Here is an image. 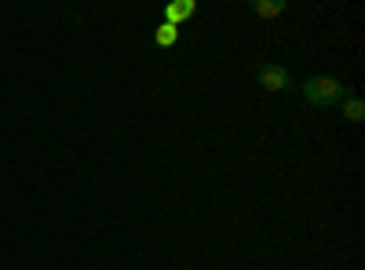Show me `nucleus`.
Returning <instances> with one entry per match:
<instances>
[{
	"mask_svg": "<svg viewBox=\"0 0 365 270\" xmlns=\"http://www.w3.org/2000/svg\"><path fill=\"white\" fill-rule=\"evenodd\" d=\"M303 99H307L311 106H318V110H329V106H340L351 92H347V84L340 81V77H332V73H314V77H307L303 81Z\"/></svg>",
	"mask_w": 365,
	"mask_h": 270,
	"instance_id": "obj_1",
	"label": "nucleus"
},
{
	"mask_svg": "<svg viewBox=\"0 0 365 270\" xmlns=\"http://www.w3.org/2000/svg\"><path fill=\"white\" fill-rule=\"evenodd\" d=\"M256 81H259L263 92H270V95H278V92H292V73H289L282 63H263V66L256 70Z\"/></svg>",
	"mask_w": 365,
	"mask_h": 270,
	"instance_id": "obj_2",
	"label": "nucleus"
},
{
	"mask_svg": "<svg viewBox=\"0 0 365 270\" xmlns=\"http://www.w3.org/2000/svg\"><path fill=\"white\" fill-rule=\"evenodd\" d=\"M194 11H197L194 0H175V4H168V8H165V19H161V22L182 26V22H190V19H194Z\"/></svg>",
	"mask_w": 365,
	"mask_h": 270,
	"instance_id": "obj_3",
	"label": "nucleus"
},
{
	"mask_svg": "<svg viewBox=\"0 0 365 270\" xmlns=\"http://www.w3.org/2000/svg\"><path fill=\"white\" fill-rule=\"evenodd\" d=\"M249 11H256L259 19H278L285 15V0H249Z\"/></svg>",
	"mask_w": 365,
	"mask_h": 270,
	"instance_id": "obj_4",
	"label": "nucleus"
},
{
	"mask_svg": "<svg viewBox=\"0 0 365 270\" xmlns=\"http://www.w3.org/2000/svg\"><path fill=\"white\" fill-rule=\"evenodd\" d=\"M179 41V26H172V22H161L158 29H154V44L158 48H172Z\"/></svg>",
	"mask_w": 365,
	"mask_h": 270,
	"instance_id": "obj_5",
	"label": "nucleus"
},
{
	"mask_svg": "<svg viewBox=\"0 0 365 270\" xmlns=\"http://www.w3.org/2000/svg\"><path fill=\"white\" fill-rule=\"evenodd\" d=\"M344 117H347L351 125H361V121H365V103H361L358 95H347V99H344Z\"/></svg>",
	"mask_w": 365,
	"mask_h": 270,
	"instance_id": "obj_6",
	"label": "nucleus"
}]
</instances>
